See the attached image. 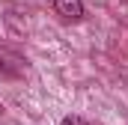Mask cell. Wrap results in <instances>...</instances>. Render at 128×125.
<instances>
[{
  "instance_id": "1",
  "label": "cell",
  "mask_w": 128,
  "mask_h": 125,
  "mask_svg": "<svg viewBox=\"0 0 128 125\" xmlns=\"http://www.w3.org/2000/svg\"><path fill=\"white\" fill-rule=\"evenodd\" d=\"M51 9L66 21H78L84 15V3L80 0H51Z\"/></svg>"
},
{
  "instance_id": "2",
  "label": "cell",
  "mask_w": 128,
  "mask_h": 125,
  "mask_svg": "<svg viewBox=\"0 0 128 125\" xmlns=\"http://www.w3.org/2000/svg\"><path fill=\"white\" fill-rule=\"evenodd\" d=\"M63 125H90V122H86V119H80V116H66Z\"/></svg>"
}]
</instances>
